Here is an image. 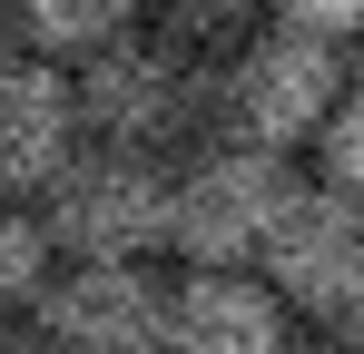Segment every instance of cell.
I'll list each match as a JSON object with an SVG mask.
<instances>
[{
  "mask_svg": "<svg viewBox=\"0 0 364 354\" xmlns=\"http://www.w3.org/2000/svg\"><path fill=\"white\" fill-rule=\"evenodd\" d=\"M0 354H50V345H40L30 325H0Z\"/></svg>",
  "mask_w": 364,
  "mask_h": 354,
  "instance_id": "16",
  "label": "cell"
},
{
  "mask_svg": "<svg viewBox=\"0 0 364 354\" xmlns=\"http://www.w3.org/2000/svg\"><path fill=\"white\" fill-rule=\"evenodd\" d=\"M69 89H79L89 148H138V158L178 168V148L217 138V69L168 50V40H148V30L119 40V50H99L89 69H69Z\"/></svg>",
  "mask_w": 364,
  "mask_h": 354,
  "instance_id": "1",
  "label": "cell"
},
{
  "mask_svg": "<svg viewBox=\"0 0 364 354\" xmlns=\"http://www.w3.org/2000/svg\"><path fill=\"white\" fill-rule=\"evenodd\" d=\"M50 276H60V246H50V227H40V207L0 197V325L30 315V305L50 295Z\"/></svg>",
  "mask_w": 364,
  "mask_h": 354,
  "instance_id": "11",
  "label": "cell"
},
{
  "mask_svg": "<svg viewBox=\"0 0 364 354\" xmlns=\"http://www.w3.org/2000/svg\"><path fill=\"white\" fill-rule=\"evenodd\" d=\"M296 315L266 276H178L168 286V335L158 354H286Z\"/></svg>",
  "mask_w": 364,
  "mask_h": 354,
  "instance_id": "8",
  "label": "cell"
},
{
  "mask_svg": "<svg viewBox=\"0 0 364 354\" xmlns=\"http://www.w3.org/2000/svg\"><path fill=\"white\" fill-rule=\"evenodd\" d=\"M305 177L276 148H246V138H207L178 158V197H168V256H187V276H256L266 236L286 217Z\"/></svg>",
  "mask_w": 364,
  "mask_h": 354,
  "instance_id": "2",
  "label": "cell"
},
{
  "mask_svg": "<svg viewBox=\"0 0 364 354\" xmlns=\"http://www.w3.org/2000/svg\"><path fill=\"white\" fill-rule=\"evenodd\" d=\"M325 335H335V354H364V305L345 315V325H325Z\"/></svg>",
  "mask_w": 364,
  "mask_h": 354,
  "instance_id": "14",
  "label": "cell"
},
{
  "mask_svg": "<svg viewBox=\"0 0 364 354\" xmlns=\"http://www.w3.org/2000/svg\"><path fill=\"white\" fill-rule=\"evenodd\" d=\"M168 197H178V168L168 158L79 148L69 177L40 197V227L60 246V266H148L168 246Z\"/></svg>",
  "mask_w": 364,
  "mask_h": 354,
  "instance_id": "4",
  "label": "cell"
},
{
  "mask_svg": "<svg viewBox=\"0 0 364 354\" xmlns=\"http://www.w3.org/2000/svg\"><path fill=\"white\" fill-rule=\"evenodd\" d=\"M315 168H325V187H345V197H364V79L335 99V118H325V138H315Z\"/></svg>",
  "mask_w": 364,
  "mask_h": 354,
  "instance_id": "12",
  "label": "cell"
},
{
  "mask_svg": "<svg viewBox=\"0 0 364 354\" xmlns=\"http://www.w3.org/2000/svg\"><path fill=\"white\" fill-rule=\"evenodd\" d=\"M286 354H335V335H286Z\"/></svg>",
  "mask_w": 364,
  "mask_h": 354,
  "instance_id": "17",
  "label": "cell"
},
{
  "mask_svg": "<svg viewBox=\"0 0 364 354\" xmlns=\"http://www.w3.org/2000/svg\"><path fill=\"white\" fill-rule=\"evenodd\" d=\"M10 59H20V10L0 0V69H10Z\"/></svg>",
  "mask_w": 364,
  "mask_h": 354,
  "instance_id": "15",
  "label": "cell"
},
{
  "mask_svg": "<svg viewBox=\"0 0 364 354\" xmlns=\"http://www.w3.org/2000/svg\"><path fill=\"white\" fill-rule=\"evenodd\" d=\"M286 10V30H315V40H364V0H276Z\"/></svg>",
  "mask_w": 364,
  "mask_h": 354,
  "instance_id": "13",
  "label": "cell"
},
{
  "mask_svg": "<svg viewBox=\"0 0 364 354\" xmlns=\"http://www.w3.org/2000/svg\"><path fill=\"white\" fill-rule=\"evenodd\" d=\"M30 335L50 354H158L168 335V286L148 266H60L30 305Z\"/></svg>",
  "mask_w": 364,
  "mask_h": 354,
  "instance_id": "6",
  "label": "cell"
},
{
  "mask_svg": "<svg viewBox=\"0 0 364 354\" xmlns=\"http://www.w3.org/2000/svg\"><path fill=\"white\" fill-rule=\"evenodd\" d=\"M79 148H89V128H79L69 69H50V59H10V69H0V197H20V207L50 197Z\"/></svg>",
  "mask_w": 364,
  "mask_h": 354,
  "instance_id": "7",
  "label": "cell"
},
{
  "mask_svg": "<svg viewBox=\"0 0 364 354\" xmlns=\"http://www.w3.org/2000/svg\"><path fill=\"white\" fill-rule=\"evenodd\" d=\"M256 276L276 286L286 315L345 325L364 305V197L305 177L296 197H286V217H276V236H266V256H256Z\"/></svg>",
  "mask_w": 364,
  "mask_h": 354,
  "instance_id": "5",
  "label": "cell"
},
{
  "mask_svg": "<svg viewBox=\"0 0 364 354\" xmlns=\"http://www.w3.org/2000/svg\"><path fill=\"white\" fill-rule=\"evenodd\" d=\"M345 89H355V79H345V50H335V40L266 20V30L217 69V138H246V148L296 158V148L325 138V118H335Z\"/></svg>",
  "mask_w": 364,
  "mask_h": 354,
  "instance_id": "3",
  "label": "cell"
},
{
  "mask_svg": "<svg viewBox=\"0 0 364 354\" xmlns=\"http://www.w3.org/2000/svg\"><path fill=\"white\" fill-rule=\"evenodd\" d=\"M256 30H266V0H148V40L187 59H237Z\"/></svg>",
  "mask_w": 364,
  "mask_h": 354,
  "instance_id": "10",
  "label": "cell"
},
{
  "mask_svg": "<svg viewBox=\"0 0 364 354\" xmlns=\"http://www.w3.org/2000/svg\"><path fill=\"white\" fill-rule=\"evenodd\" d=\"M10 10H20L30 59H50V69H89L99 50L148 30V0H10Z\"/></svg>",
  "mask_w": 364,
  "mask_h": 354,
  "instance_id": "9",
  "label": "cell"
}]
</instances>
